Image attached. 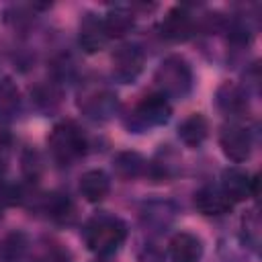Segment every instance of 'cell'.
<instances>
[{
  "label": "cell",
  "instance_id": "obj_8",
  "mask_svg": "<svg viewBox=\"0 0 262 262\" xmlns=\"http://www.w3.org/2000/svg\"><path fill=\"white\" fill-rule=\"evenodd\" d=\"M219 145L227 160L242 164L252 154V135L250 131L239 123H229L221 127L219 133Z\"/></svg>",
  "mask_w": 262,
  "mask_h": 262
},
{
  "label": "cell",
  "instance_id": "obj_9",
  "mask_svg": "<svg viewBox=\"0 0 262 262\" xmlns=\"http://www.w3.org/2000/svg\"><path fill=\"white\" fill-rule=\"evenodd\" d=\"M258 184H260L258 176L250 178V174L239 168H225L221 172L219 188L227 194L231 203H239L246 201L248 196H258Z\"/></svg>",
  "mask_w": 262,
  "mask_h": 262
},
{
  "label": "cell",
  "instance_id": "obj_20",
  "mask_svg": "<svg viewBox=\"0 0 262 262\" xmlns=\"http://www.w3.org/2000/svg\"><path fill=\"white\" fill-rule=\"evenodd\" d=\"M23 98L10 78H0V123H10L20 115Z\"/></svg>",
  "mask_w": 262,
  "mask_h": 262
},
{
  "label": "cell",
  "instance_id": "obj_16",
  "mask_svg": "<svg viewBox=\"0 0 262 262\" xmlns=\"http://www.w3.org/2000/svg\"><path fill=\"white\" fill-rule=\"evenodd\" d=\"M80 192L88 203H100L111 192V178L104 170H88L80 178Z\"/></svg>",
  "mask_w": 262,
  "mask_h": 262
},
{
  "label": "cell",
  "instance_id": "obj_24",
  "mask_svg": "<svg viewBox=\"0 0 262 262\" xmlns=\"http://www.w3.org/2000/svg\"><path fill=\"white\" fill-rule=\"evenodd\" d=\"M242 239L248 248L258 252V248H260V217H258V211H248L242 217Z\"/></svg>",
  "mask_w": 262,
  "mask_h": 262
},
{
  "label": "cell",
  "instance_id": "obj_27",
  "mask_svg": "<svg viewBox=\"0 0 262 262\" xmlns=\"http://www.w3.org/2000/svg\"><path fill=\"white\" fill-rule=\"evenodd\" d=\"M166 252L156 242H145L137 252V262H164Z\"/></svg>",
  "mask_w": 262,
  "mask_h": 262
},
{
  "label": "cell",
  "instance_id": "obj_23",
  "mask_svg": "<svg viewBox=\"0 0 262 262\" xmlns=\"http://www.w3.org/2000/svg\"><path fill=\"white\" fill-rule=\"evenodd\" d=\"M33 262H72V256L61 244L53 239H41L33 250Z\"/></svg>",
  "mask_w": 262,
  "mask_h": 262
},
{
  "label": "cell",
  "instance_id": "obj_2",
  "mask_svg": "<svg viewBox=\"0 0 262 262\" xmlns=\"http://www.w3.org/2000/svg\"><path fill=\"white\" fill-rule=\"evenodd\" d=\"M47 147L55 164L72 166L74 162L84 158L88 149V139L74 121H59L47 135Z\"/></svg>",
  "mask_w": 262,
  "mask_h": 262
},
{
  "label": "cell",
  "instance_id": "obj_4",
  "mask_svg": "<svg viewBox=\"0 0 262 262\" xmlns=\"http://www.w3.org/2000/svg\"><path fill=\"white\" fill-rule=\"evenodd\" d=\"M170 117H172L170 100L164 94H160V92H151V94L143 96L125 115L123 125L131 133H145V131H151L156 127L166 125L170 121Z\"/></svg>",
  "mask_w": 262,
  "mask_h": 262
},
{
  "label": "cell",
  "instance_id": "obj_14",
  "mask_svg": "<svg viewBox=\"0 0 262 262\" xmlns=\"http://www.w3.org/2000/svg\"><path fill=\"white\" fill-rule=\"evenodd\" d=\"M205 252L203 239L190 231H178L168 246L170 262H201Z\"/></svg>",
  "mask_w": 262,
  "mask_h": 262
},
{
  "label": "cell",
  "instance_id": "obj_25",
  "mask_svg": "<svg viewBox=\"0 0 262 262\" xmlns=\"http://www.w3.org/2000/svg\"><path fill=\"white\" fill-rule=\"evenodd\" d=\"M20 170H23V176L27 178V182H37L41 178V174H43V160H41L37 149L29 147V149L23 151Z\"/></svg>",
  "mask_w": 262,
  "mask_h": 262
},
{
  "label": "cell",
  "instance_id": "obj_1",
  "mask_svg": "<svg viewBox=\"0 0 262 262\" xmlns=\"http://www.w3.org/2000/svg\"><path fill=\"white\" fill-rule=\"evenodd\" d=\"M82 239L92 254H96L98 258H108L125 244L127 225L121 217L106 211L94 213L82 227Z\"/></svg>",
  "mask_w": 262,
  "mask_h": 262
},
{
  "label": "cell",
  "instance_id": "obj_26",
  "mask_svg": "<svg viewBox=\"0 0 262 262\" xmlns=\"http://www.w3.org/2000/svg\"><path fill=\"white\" fill-rule=\"evenodd\" d=\"M31 94L41 111H53L59 104V90L55 88V84H41Z\"/></svg>",
  "mask_w": 262,
  "mask_h": 262
},
{
  "label": "cell",
  "instance_id": "obj_21",
  "mask_svg": "<svg viewBox=\"0 0 262 262\" xmlns=\"http://www.w3.org/2000/svg\"><path fill=\"white\" fill-rule=\"evenodd\" d=\"M102 23H104V29L108 33V37H121L125 33H129L135 25V14H133V8L127 6V4H119L115 8H111L104 16H102Z\"/></svg>",
  "mask_w": 262,
  "mask_h": 262
},
{
  "label": "cell",
  "instance_id": "obj_13",
  "mask_svg": "<svg viewBox=\"0 0 262 262\" xmlns=\"http://www.w3.org/2000/svg\"><path fill=\"white\" fill-rule=\"evenodd\" d=\"M194 209L205 217H221L227 215L233 203L217 184H205L194 192Z\"/></svg>",
  "mask_w": 262,
  "mask_h": 262
},
{
  "label": "cell",
  "instance_id": "obj_29",
  "mask_svg": "<svg viewBox=\"0 0 262 262\" xmlns=\"http://www.w3.org/2000/svg\"><path fill=\"white\" fill-rule=\"evenodd\" d=\"M2 215H4V203L0 201V219H2Z\"/></svg>",
  "mask_w": 262,
  "mask_h": 262
},
{
  "label": "cell",
  "instance_id": "obj_6",
  "mask_svg": "<svg viewBox=\"0 0 262 262\" xmlns=\"http://www.w3.org/2000/svg\"><path fill=\"white\" fill-rule=\"evenodd\" d=\"M178 217V207L168 199H149L139 209V221L149 233H166Z\"/></svg>",
  "mask_w": 262,
  "mask_h": 262
},
{
  "label": "cell",
  "instance_id": "obj_15",
  "mask_svg": "<svg viewBox=\"0 0 262 262\" xmlns=\"http://www.w3.org/2000/svg\"><path fill=\"white\" fill-rule=\"evenodd\" d=\"M178 137L186 147H201L209 137V121L201 113L188 115L178 125Z\"/></svg>",
  "mask_w": 262,
  "mask_h": 262
},
{
  "label": "cell",
  "instance_id": "obj_10",
  "mask_svg": "<svg viewBox=\"0 0 262 262\" xmlns=\"http://www.w3.org/2000/svg\"><path fill=\"white\" fill-rule=\"evenodd\" d=\"M194 31L196 20L184 6H174L160 23V33L168 41H186L194 35Z\"/></svg>",
  "mask_w": 262,
  "mask_h": 262
},
{
  "label": "cell",
  "instance_id": "obj_28",
  "mask_svg": "<svg viewBox=\"0 0 262 262\" xmlns=\"http://www.w3.org/2000/svg\"><path fill=\"white\" fill-rule=\"evenodd\" d=\"M6 170V156H4V149L0 147V174Z\"/></svg>",
  "mask_w": 262,
  "mask_h": 262
},
{
  "label": "cell",
  "instance_id": "obj_22",
  "mask_svg": "<svg viewBox=\"0 0 262 262\" xmlns=\"http://www.w3.org/2000/svg\"><path fill=\"white\" fill-rule=\"evenodd\" d=\"M176 172H178V160H176V154L168 149V145L162 147L151 162H147V174L158 180L172 178Z\"/></svg>",
  "mask_w": 262,
  "mask_h": 262
},
{
  "label": "cell",
  "instance_id": "obj_30",
  "mask_svg": "<svg viewBox=\"0 0 262 262\" xmlns=\"http://www.w3.org/2000/svg\"><path fill=\"white\" fill-rule=\"evenodd\" d=\"M94 262H113V260H108V258H96Z\"/></svg>",
  "mask_w": 262,
  "mask_h": 262
},
{
  "label": "cell",
  "instance_id": "obj_18",
  "mask_svg": "<svg viewBox=\"0 0 262 262\" xmlns=\"http://www.w3.org/2000/svg\"><path fill=\"white\" fill-rule=\"evenodd\" d=\"M29 250V235L20 229H12L0 239V262H25Z\"/></svg>",
  "mask_w": 262,
  "mask_h": 262
},
{
  "label": "cell",
  "instance_id": "obj_19",
  "mask_svg": "<svg viewBox=\"0 0 262 262\" xmlns=\"http://www.w3.org/2000/svg\"><path fill=\"white\" fill-rule=\"evenodd\" d=\"M113 170L121 180H135L147 174V160L137 151H119L113 158Z\"/></svg>",
  "mask_w": 262,
  "mask_h": 262
},
{
  "label": "cell",
  "instance_id": "obj_7",
  "mask_svg": "<svg viewBox=\"0 0 262 262\" xmlns=\"http://www.w3.org/2000/svg\"><path fill=\"white\" fill-rule=\"evenodd\" d=\"M143 49L135 43H125L113 53V78L121 84H131L143 72Z\"/></svg>",
  "mask_w": 262,
  "mask_h": 262
},
{
  "label": "cell",
  "instance_id": "obj_3",
  "mask_svg": "<svg viewBox=\"0 0 262 262\" xmlns=\"http://www.w3.org/2000/svg\"><path fill=\"white\" fill-rule=\"evenodd\" d=\"M154 82L158 86V92L164 94L168 100L170 98L182 100L192 90L194 74H192L190 63L182 55H168L166 59L160 61L154 74Z\"/></svg>",
  "mask_w": 262,
  "mask_h": 262
},
{
  "label": "cell",
  "instance_id": "obj_17",
  "mask_svg": "<svg viewBox=\"0 0 262 262\" xmlns=\"http://www.w3.org/2000/svg\"><path fill=\"white\" fill-rule=\"evenodd\" d=\"M41 209H43V213H47V217L51 221L61 223V225L72 223L76 217V207H74L72 199L61 192H51V194L41 196Z\"/></svg>",
  "mask_w": 262,
  "mask_h": 262
},
{
  "label": "cell",
  "instance_id": "obj_12",
  "mask_svg": "<svg viewBox=\"0 0 262 262\" xmlns=\"http://www.w3.org/2000/svg\"><path fill=\"white\" fill-rule=\"evenodd\" d=\"M215 104L227 117H242L250 106L248 90L235 82H223L215 90Z\"/></svg>",
  "mask_w": 262,
  "mask_h": 262
},
{
  "label": "cell",
  "instance_id": "obj_11",
  "mask_svg": "<svg viewBox=\"0 0 262 262\" xmlns=\"http://www.w3.org/2000/svg\"><path fill=\"white\" fill-rule=\"evenodd\" d=\"M108 41H111V37L104 29L102 16H98L94 12H86L80 20V27H78V45L86 53H96Z\"/></svg>",
  "mask_w": 262,
  "mask_h": 262
},
{
  "label": "cell",
  "instance_id": "obj_5",
  "mask_svg": "<svg viewBox=\"0 0 262 262\" xmlns=\"http://www.w3.org/2000/svg\"><path fill=\"white\" fill-rule=\"evenodd\" d=\"M78 108L88 119L104 123V121H108V119H113L117 115V111H119V96L108 86H86L80 92Z\"/></svg>",
  "mask_w": 262,
  "mask_h": 262
}]
</instances>
